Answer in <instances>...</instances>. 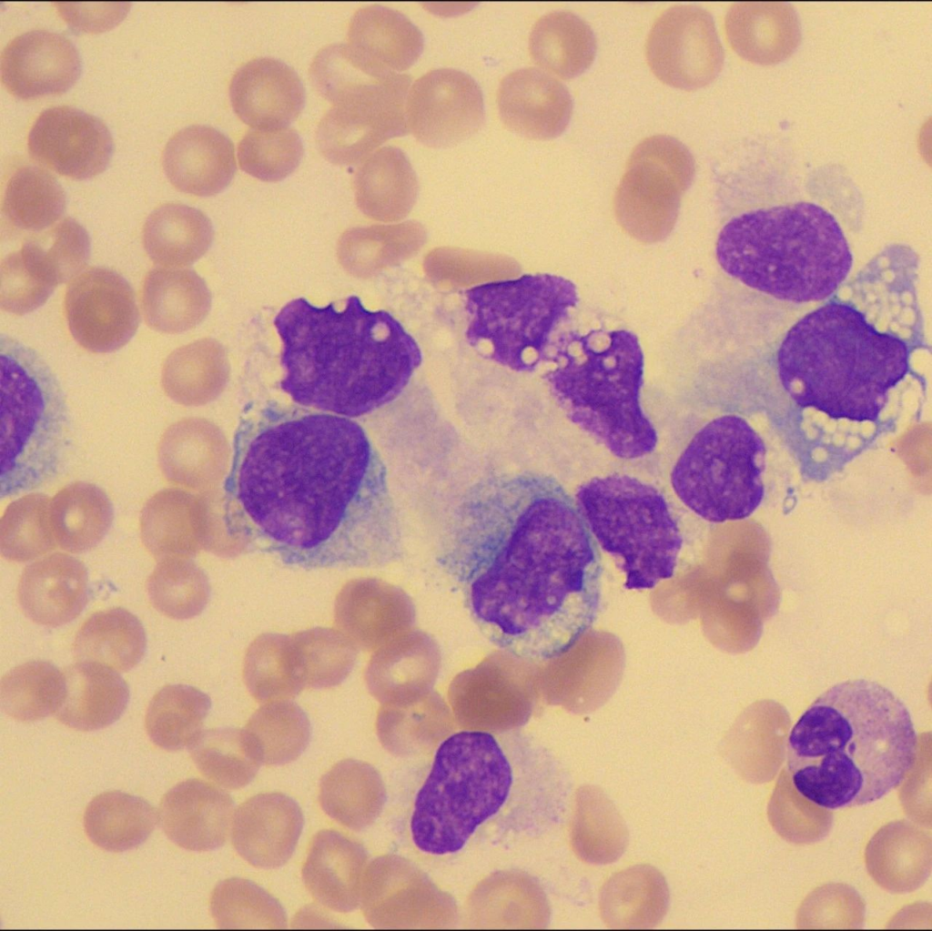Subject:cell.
<instances>
[{
	"mask_svg": "<svg viewBox=\"0 0 932 931\" xmlns=\"http://www.w3.org/2000/svg\"><path fill=\"white\" fill-rule=\"evenodd\" d=\"M484 116L480 86L455 68L427 72L408 92V130L427 147H448L464 141L479 130Z\"/></svg>",
	"mask_w": 932,
	"mask_h": 931,
	"instance_id": "cell-18",
	"label": "cell"
},
{
	"mask_svg": "<svg viewBox=\"0 0 932 931\" xmlns=\"http://www.w3.org/2000/svg\"><path fill=\"white\" fill-rule=\"evenodd\" d=\"M245 684L260 702L290 700L305 688L290 635L263 633L248 646Z\"/></svg>",
	"mask_w": 932,
	"mask_h": 931,
	"instance_id": "cell-50",
	"label": "cell"
},
{
	"mask_svg": "<svg viewBox=\"0 0 932 931\" xmlns=\"http://www.w3.org/2000/svg\"><path fill=\"white\" fill-rule=\"evenodd\" d=\"M645 55L659 80L684 90L711 83L724 58L714 18L692 5H674L661 14L649 32Z\"/></svg>",
	"mask_w": 932,
	"mask_h": 931,
	"instance_id": "cell-15",
	"label": "cell"
},
{
	"mask_svg": "<svg viewBox=\"0 0 932 931\" xmlns=\"http://www.w3.org/2000/svg\"><path fill=\"white\" fill-rule=\"evenodd\" d=\"M917 735L904 703L869 680L837 683L799 717L787 742L795 791L831 811L874 803L912 771Z\"/></svg>",
	"mask_w": 932,
	"mask_h": 931,
	"instance_id": "cell-4",
	"label": "cell"
},
{
	"mask_svg": "<svg viewBox=\"0 0 932 931\" xmlns=\"http://www.w3.org/2000/svg\"><path fill=\"white\" fill-rule=\"evenodd\" d=\"M907 345L850 305L827 303L799 319L777 351L780 382L801 408L876 421L909 369Z\"/></svg>",
	"mask_w": 932,
	"mask_h": 931,
	"instance_id": "cell-5",
	"label": "cell"
},
{
	"mask_svg": "<svg viewBox=\"0 0 932 931\" xmlns=\"http://www.w3.org/2000/svg\"><path fill=\"white\" fill-rule=\"evenodd\" d=\"M130 3L56 2L61 17L76 33L97 34L117 25L127 15Z\"/></svg>",
	"mask_w": 932,
	"mask_h": 931,
	"instance_id": "cell-62",
	"label": "cell"
},
{
	"mask_svg": "<svg viewBox=\"0 0 932 931\" xmlns=\"http://www.w3.org/2000/svg\"><path fill=\"white\" fill-rule=\"evenodd\" d=\"M474 928H544L551 908L541 885L517 870L495 872L481 880L467 901Z\"/></svg>",
	"mask_w": 932,
	"mask_h": 931,
	"instance_id": "cell-31",
	"label": "cell"
},
{
	"mask_svg": "<svg viewBox=\"0 0 932 931\" xmlns=\"http://www.w3.org/2000/svg\"><path fill=\"white\" fill-rule=\"evenodd\" d=\"M348 41L356 60L374 78L409 69L424 47L423 35L410 18L378 5L359 9L353 15Z\"/></svg>",
	"mask_w": 932,
	"mask_h": 931,
	"instance_id": "cell-26",
	"label": "cell"
},
{
	"mask_svg": "<svg viewBox=\"0 0 932 931\" xmlns=\"http://www.w3.org/2000/svg\"><path fill=\"white\" fill-rule=\"evenodd\" d=\"M238 116L255 128L286 127L300 114L305 90L298 74L286 63L259 57L241 66L229 86Z\"/></svg>",
	"mask_w": 932,
	"mask_h": 931,
	"instance_id": "cell-24",
	"label": "cell"
},
{
	"mask_svg": "<svg viewBox=\"0 0 932 931\" xmlns=\"http://www.w3.org/2000/svg\"><path fill=\"white\" fill-rule=\"evenodd\" d=\"M162 165L177 190L198 197L214 196L234 177V145L212 126H189L170 137L163 151Z\"/></svg>",
	"mask_w": 932,
	"mask_h": 931,
	"instance_id": "cell-27",
	"label": "cell"
},
{
	"mask_svg": "<svg viewBox=\"0 0 932 931\" xmlns=\"http://www.w3.org/2000/svg\"><path fill=\"white\" fill-rule=\"evenodd\" d=\"M191 502L187 493L177 489L161 490L146 501L140 515V536L156 560L195 553Z\"/></svg>",
	"mask_w": 932,
	"mask_h": 931,
	"instance_id": "cell-52",
	"label": "cell"
},
{
	"mask_svg": "<svg viewBox=\"0 0 932 931\" xmlns=\"http://www.w3.org/2000/svg\"><path fill=\"white\" fill-rule=\"evenodd\" d=\"M596 38L591 26L570 11H553L540 17L529 36L532 60L547 73L570 79L593 63Z\"/></svg>",
	"mask_w": 932,
	"mask_h": 931,
	"instance_id": "cell-42",
	"label": "cell"
},
{
	"mask_svg": "<svg viewBox=\"0 0 932 931\" xmlns=\"http://www.w3.org/2000/svg\"><path fill=\"white\" fill-rule=\"evenodd\" d=\"M66 693L64 673L46 661H30L10 670L0 683L3 711L21 722L42 720L60 707Z\"/></svg>",
	"mask_w": 932,
	"mask_h": 931,
	"instance_id": "cell-51",
	"label": "cell"
},
{
	"mask_svg": "<svg viewBox=\"0 0 932 931\" xmlns=\"http://www.w3.org/2000/svg\"><path fill=\"white\" fill-rule=\"evenodd\" d=\"M528 660L508 653L495 654L466 671L450 687L457 723L482 732H506L528 720L532 703V683L523 666Z\"/></svg>",
	"mask_w": 932,
	"mask_h": 931,
	"instance_id": "cell-16",
	"label": "cell"
},
{
	"mask_svg": "<svg viewBox=\"0 0 932 931\" xmlns=\"http://www.w3.org/2000/svg\"><path fill=\"white\" fill-rule=\"evenodd\" d=\"M575 501L625 574L626 588L651 589L674 576L683 538L655 487L625 474L595 477L577 488Z\"/></svg>",
	"mask_w": 932,
	"mask_h": 931,
	"instance_id": "cell-10",
	"label": "cell"
},
{
	"mask_svg": "<svg viewBox=\"0 0 932 931\" xmlns=\"http://www.w3.org/2000/svg\"><path fill=\"white\" fill-rule=\"evenodd\" d=\"M66 207L64 188L52 174L40 167H20L7 181L2 213L18 229L43 231L63 216Z\"/></svg>",
	"mask_w": 932,
	"mask_h": 931,
	"instance_id": "cell-49",
	"label": "cell"
},
{
	"mask_svg": "<svg viewBox=\"0 0 932 931\" xmlns=\"http://www.w3.org/2000/svg\"><path fill=\"white\" fill-rule=\"evenodd\" d=\"M669 901L663 874L650 865H636L617 872L603 884L599 911L608 927L646 929L661 923Z\"/></svg>",
	"mask_w": 932,
	"mask_h": 931,
	"instance_id": "cell-37",
	"label": "cell"
},
{
	"mask_svg": "<svg viewBox=\"0 0 932 931\" xmlns=\"http://www.w3.org/2000/svg\"><path fill=\"white\" fill-rule=\"evenodd\" d=\"M499 116L519 136L545 140L560 136L569 124L572 100L556 77L536 67L508 74L497 91Z\"/></svg>",
	"mask_w": 932,
	"mask_h": 931,
	"instance_id": "cell-22",
	"label": "cell"
},
{
	"mask_svg": "<svg viewBox=\"0 0 932 931\" xmlns=\"http://www.w3.org/2000/svg\"><path fill=\"white\" fill-rule=\"evenodd\" d=\"M274 326L282 342L281 390L300 406L350 419L394 400L422 362L415 339L385 310L350 296L342 309L288 302Z\"/></svg>",
	"mask_w": 932,
	"mask_h": 931,
	"instance_id": "cell-3",
	"label": "cell"
},
{
	"mask_svg": "<svg viewBox=\"0 0 932 931\" xmlns=\"http://www.w3.org/2000/svg\"><path fill=\"white\" fill-rule=\"evenodd\" d=\"M147 589L153 606L162 614L177 620L200 614L210 592L204 572L180 557L159 561L147 579Z\"/></svg>",
	"mask_w": 932,
	"mask_h": 931,
	"instance_id": "cell-58",
	"label": "cell"
},
{
	"mask_svg": "<svg viewBox=\"0 0 932 931\" xmlns=\"http://www.w3.org/2000/svg\"><path fill=\"white\" fill-rule=\"evenodd\" d=\"M765 445L742 417L723 415L689 441L671 471L680 501L715 523L749 517L761 504Z\"/></svg>",
	"mask_w": 932,
	"mask_h": 931,
	"instance_id": "cell-12",
	"label": "cell"
},
{
	"mask_svg": "<svg viewBox=\"0 0 932 931\" xmlns=\"http://www.w3.org/2000/svg\"><path fill=\"white\" fill-rule=\"evenodd\" d=\"M65 311L73 339L94 353L124 347L140 322L134 290L119 273L90 268L69 284Z\"/></svg>",
	"mask_w": 932,
	"mask_h": 931,
	"instance_id": "cell-17",
	"label": "cell"
},
{
	"mask_svg": "<svg viewBox=\"0 0 932 931\" xmlns=\"http://www.w3.org/2000/svg\"><path fill=\"white\" fill-rule=\"evenodd\" d=\"M20 252L32 273L56 287L78 276L86 266L91 240L78 221L66 218L51 228L26 238Z\"/></svg>",
	"mask_w": 932,
	"mask_h": 931,
	"instance_id": "cell-46",
	"label": "cell"
},
{
	"mask_svg": "<svg viewBox=\"0 0 932 931\" xmlns=\"http://www.w3.org/2000/svg\"><path fill=\"white\" fill-rule=\"evenodd\" d=\"M50 521L57 545L66 552L81 553L95 548L107 534L114 507L100 487L75 481L50 501Z\"/></svg>",
	"mask_w": 932,
	"mask_h": 931,
	"instance_id": "cell-40",
	"label": "cell"
},
{
	"mask_svg": "<svg viewBox=\"0 0 932 931\" xmlns=\"http://www.w3.org/2000/svg\"><path fill=\"white\" fill-rule=\"evenodd\" d=\"M464 297L469 344L517 372L546 360L553 330L578 302L575 285L552 274L484 283Z\"/></svg>",
	"mask_w": 932,
	"mask_h": 931,
	"instance_id": "cell-11",
	"label": "cell"
},
{
	"mask_svg": "<svg viewBox=\"0 0 932 931\" xmlns=\"http://www.w3.org/2000/svg\"><path fill=\"white\" fill-rule=\"evenodd\" d=\"M210 911L220 928H284L281 904L254 882L231 877L219 882L210 898Z\"/></svg>",
	"mask_w": 932,
	"mask_h": 931,
	"instance_id": "cell-56",
	"label": "cell"
},
{
	"mask_svg": "<svg viewBox=\"0 0 932 931\" xmlns=\"http://www.w3.org/2000/svg\"><path fill=\"white\" fill-rule=\"evenodd\" d=\"M234 815L232 798L209 783L189 779L162 798L159 821L166 835L178 846L196 852L222 846Z\"/></svg>",
	"mask_w": 932,
	"mask_h": 931,
	"instance_id": "cell-25",
	"label": "cell"
},
{
	"mask_svg": "<svg viewBox=\"0 0 932 931\" xmlns=\"http://www.w3.org/2000/svg\"><path fill=\"white\" fill-rule=\"evenodd\" d=\"M290 636L305 687H333L351 672L357 647L340 631L317 627Z\"/></svg>",
	"mask_w": 932,
	"mask_h": 931,
	"instance_id": "cell-57",
	"label": "cell"
},
{
	"mask_svg": "<svg viewBox=\"0 0 932 931\" xmlns=\"http://www.w3.org/2000/svg\"><path fill=\"white\" fill-rule=\"evenodd\" d=\"M386 788L380 773L370 764L346 759L322 777L319 803L333 820L359 831L372 825L386 803Z\"/></svg>",
	"mask_w": 932,
	"mask_h": 931,
	"instance_id": "cell-39",
	"label": "cell"
},
{
	"mask_svg": "<svg viewBox=\"0 0 932 931\" xmlns=\"http://www.w3.org/2000/svg\"><path fill=\"white\" fill-rule=\"evenodd\" d=\"M417 184L406 153L396 147H383L364 159L356 172V202L365 214L384 218L411 203Z\"/></svg>",
	"mask_w": 932,
	"mask_h": 931,
	"instance_id": "cell-45",
	"label": "cell"
},
{
	"mask_svg": "<svg viewBox=\"0 0 932 931\" xmlns=\"http://www.w3.org/2000/svg\"><path fill=\"white\" fill-rule=\"evenodd\" d=\"M513 782L510 762L487 732L461 731L439 745L417 793L410 819L414 845L430 855L460 851L496 815Z\"/></svg>",
	"mask_w": 932,
	"mask_h": 931,
	"instance_id": "cell-8",
	"label": "cell"
},
{
	"mask_svg": "<svg viewBox=\"0 0 932 931\" xmlns=\"http://www.w3.org/2000/svg\"><path fill=\"white\" fill-rule=\"evenodd\" d=\"M232 843L248 864L273 869L291 857L303 828V815L291 797L280 793L257 794L233 815Z\"/></svg>",
	"mask_w": 932,
	"mask_h": 931,
	"instance_id": "cell-23",
	"label": "cell"
},
{
	"mask_svg": "<svg viewBox=\"0 0 932 931\" xmlns=\"http://www.w3.org/2000/svg\"><path fill=\"white\" fill-rule=\"evenodd\" d=\"M547 359L544 379L569 420L623 460L652 453L655 428L641 405L643 354L631 331L563 334Z\"/></svg>",
	"mask_w": 932,
	"mask_h": 931,
	"instance_id": "cell-7",
	"label": "cell"
},
{
	"mask_svg": "<svg viewBox=\"0 0 932 931\" xmlns=\"http://www.w3.org/2000/svg\"><path fill=\"white\" fill-rule=\"evenodd\" d=\"M464 538L477 573L471 612L504 652L553 660L591 628L600 606V554L557 481L522 475L493 484L469 507Z\"/></svg>",
	"mask_w": 932,
	"mask_h": 931,
	"instance_id": "cell-2",
	"label": "cell"
},
{
	"mask_svg": "<svg viewBox=\"0 0 932 931\" xmlns=\"http://www.w3.org/2000/svg\"><path fill=\"white\" fill-rule=\"evenodd\" d=\"M141 304L150 329L177 334L205 319L211 308V294L205 280L192 269L155 268L143 281Z\"/></svg>",
	"mask_w": 932,
	"mask_h": 931,
	"instance_id": "cell-34",
	"label": "cell"
},
{
	"mask_svg": "<svg viewBox=\"0 0 932 931\" xmlns=\"http://www.w3.org/2000/svg\"><path fill=\"white\" fill-rule=\"evenodd\" d=\"M214 230L201 210L179 203H167L146 219L142 242L149 258L167 268H184L198 260L209 248Z\"/></svg>",
	"mask_w": 932,
	"mask_h": 931,
	"instance_id": "cell-38",
	"label": "cell"
},
{
	"mask_svg": "<svg viewBox=\"0 0 932 931\" xmlns=\"http://www.w3.org/2000/svg\"><path fill=\"white\" fill-rule=\"evenodd\" d=\"M405 650L402 633L378 648L368 664L367 686L383 703L417 700L427 694L434 680L439 658L431 640L413 632Z\"/></svg>",
	"mask_w": 932,
	"mask_h": 931,
	"instance_id": "cell-33",
	"label": "cell"
},
{
	"mask_svg": "<svg viewBox=\"0 0 932 931\" xmlns=\"http://www.w3.org/2000/svg\"><path fill=\"white\" fill-rule=\"evenodd\" d=\"M0 68L9 93L34 99L70 89L80 76L82 63L70 39L38 29L19 35L5 46Z\"/></svg>",
	"mask_w": 932,
	"mask_h": 931,
	"instance_id": "cell-21",
	"label": "cell"
},
{
	"mask_svg": "<svg viewBox=\"0 0 932 931\" xmlns=\"http://www.w3.org/2000/svg\"><path fill=\"white\" fill-rule=\"evenodd\" d=\"M189 749L191 758L201 774L227 789L248 785L261 764L240 729L228 727L201 731Z\"/></svg>",
	"mask_w": 932,
	"mask_h": 931,
	"instance_id": "cell-53",
	"label": "cell"
},
{
	"mask_svg": "<svg viewBox=\"0 0 932 931\" xmlns=\"http://www.w3.org/2000/svg\"><path fill=\"white\" fill-rule=\"evenodd\" d=\"M89 595L88 572L77 558L56 552L24 570L17 597L24 613L34 622L56 627L76 619Z\"/></svg>",
	"mask_w": 932,
	"mask_h": 931,
	"instance_id": "cell-28",
	"label": "cell"
},
{
	"mask_svg": "<svg viewBox=\"0 0 932 931\" xmlns=\"http://www.w3.org/2000/svg\"><path fill=\"white\" fill-rule=\"evenodd\" d=\"M156 824L157 814L146 800L120 791L95 796L84 814L87 837L111 852L137 847L148 838Z\"/></svg>",
	"mask_w": 932,
	"mask_h": 931,
	"instance_id": "cell-44",
	"label": "cell"
},
{
	"mask_svg": "<svg viewBox=\"0 0 932 931\" xmlns=\"http://www.w3.org/2000/svg\"><path fill=\"white\" fill-rule=\"evenodd\" d=\"M360 904L375 928H451L458 921L453 897L397 855L379 856L367 865Z\"/></svg>",
	"mask_w": 932,
	"mask_h": 931,
	"instance_id": "cell-14",
	"label": "cell"
},
{
	"mask_svg": "<svg viewBox=\"0 0 932 931\" xmlns=\"http://www.w3.org/2000/svg\"><path fill=\"white\" fill-rule=\"evenodd\" d=\"M410 608L396 587L375 579L354 580L336 598L335 623L356 647L377 650L409 627Z\"/></svg>",
	"mask_w": 932,
	"mask_h": 931,
	"instance_id": "cell-29",
	"label": "cell"
},
{
	"mask_svg": "<svg viewBox=\"0 0 932 931\" xmlns=\"http://www.w3.org/2000/svg\"><path fill=\"white\" fill-rule=\"evenodd\" d=\"M146 648L141 622L120 607L91 615L74 642V653L80 662L97 663L117 671H128L138 664Z\"/></svg>",
	"mask_w": 932,
	"mask_h": 931,
	"instance_id": "cell-43",
	"label": "cell"
},
{
	"mask_svg": "<svg viewBox=\"0 0 932 931\" xmlns=\"http://www.w3.org/2000/svg\"><path fill=\"white\" fill-rule=\"evenodd\" d=\"M368 855L357 841L334 830L313 838L302 868L305 886L321 906L350 912L360 902Z\"/></svg>",
	"mask_w": 932,
	"mask_h": 931,
	"instance_id": "cell-30",
	"label": "cell"
},
{
	"mask_svg": "<svg viewBox=\"0 0 932 931\" xmlns=\"http://www.w3.org/2000/svg\"><path fill=\"white\" fill-rule=\"evenodd\" d=\"M227 354L216 339L204 338L173 350L166 359L161 383L166 395L177 403L195 404L226 369Z\"/></svg>",
	"mask_w": 932,
	"mask_h": 931,
	"instance_id": "cell-54",
	"label": "cell"
},
{
	"mask_svg": "<svg viewBox=\"0 0 932 931\" xmlns=\"http://www.w3.org/2000/svg\"><path fill=\"white\" fill-rule=\"evenodd\" d=\"M211 700L187 684L161 688L150 701L145 719L147 733L158 747L175 751L189 746L201 733Z\"/></svg>",
	"mask_w": 932,
	"mask_h": 931,
	"instance_id": "cell-48",
	"label": "cell"
},
{
	"mask_svg": "<svg viewBox=\"0 0 932 931\" xmlns=\"http://www.w3.org/2000/svg\"><path fill=\"white\" fill-rule=\"evenodd\" d=\"M0 279V307L18 316L40 308L56 288L31 272L20 250L11 252L2 259Z\"/></svg>",
	"mask_w": 932,
	"mask_h": 931,
	"instance_id": "cell-61",
	"label": "cell"
},
{
	"mask_svg": "<svg viewBox=\"0 0 932 931\" xmlns=\"http://www.w3.org/2000/svg\"><path fill=\"white\" fill-rule=\"evenodd\" d=\"M410 713L401 705L383 703L376 723L377 734L383 747L396 756H412L426 753L441 742L452 725L447 709L422 713L412 712V701L407 702Z\"/></svg>",
	"mask_w": 932,
	"mask_h": 931,
	"instance_id": "cell-59",
	"label": "cell"
},
{
	"mask_svg": "<svg viewBox=\"0 0 932 931\" xmlns=\"http://www.w3.org/2000/svg\"><path fill=\"white\" fill-rule=\"evenodd\" d=\"M243 731L261 764L279 766L295 761L307 748L310 723L298 704L279 700L259 707Z\"/></svg>",
	"mask_w": 932,
	"mask_h": 931,
	"instance_id": "cell-47",
	"label": "cell"
},
{
	"mask_svg": "<svg viewBox=\"0 0 932 931\" xmlns=\"http://www.w3.org/2000/svg\"><path fill=\"white\" fill-rule=\"evenodd\" d=\"M50 501L44 493H29L5 508L0 520V552L5 559L28 562L56 548Z\"/></svg>",
	"mask_w": 932,
	"mask_h": 931,
	"instance_id": "cell-55",
	"label": "cell"
},
{
	"mask_svg": "<svg viewBox=\"0 0 932 931\" xmlns=\"http://www.w3.org/2000/svg\"><path fill=\"white\" fill-rule=\"evenodd\" d=\"M0 498L53 480L68 443L69 413L62 387L31 348L0 336Z\"/></svg>",
	"mask_w": 932,
	"mask_h": 931,
	"instance_id": "cell-9",
	"label": "cell"
},
{
	"mask_svg": "<svg viewBox=\"0 0 932 931\" xmlns=\"http://www.w3.org/2000/svg\"><path fill=\"white\" fill-rule=\"evenodd\" d=\"M222 501L239 549L288 563L380 565L400 551L386 467L348 417L275 400L247 404Z\"/></svg>",
	"mask_w": 932,
	"mask_h": 931,
	"instance_id": "cell-1",
	"label": "cell"
},
{
	"mask_svg": "<svg viewBox=\"0 0 932 931\" xmlns=\"http://www.w3.org/2000/svg\"><path fill=\"white\" fill-rule=\"evenodd\" d=\"M724 28L734 51L760 65L784 61L801 41L798 15L785 2L734 3L726 13Z\"/></svg>",
	"mask_w": 932,
	"mask_h": 931,
	"instance_id": "cell-32",
	"label": "cell"
},
{
	"mask_svg": "<svg viewBox=\"0 0 932 931\" xmlns=\"http://www.w3.org/2000/svg\"><path fill=\"white\" fill-rule=\"evenodd\" d=\"M694 174L689 149L676 138L655 135L633 149L617 191V206L626 215H667Z\"/></svg>",
	"mask_w": 932,
	"mask_h": 931,
	"instance_id": "cell-20",
	"label": "cell"
},
{
	"mask_svg": "<svg viewBox=\"0 0 932 931\" xmlns=\"http://www.w3.org/2000/svg\"><path fill=\"white\" fill-rule=\"evenodd\" d=\"M410 83V76L404 74L373 79L333 105L316 132L324 157L337 165L356 164L388 139L406 135Z\"/></svg>",
	"mask_w": 932,
	"mask_h": 931,
	"instance_id": "cell-13",
	"label": "cell"
},
{
	"mask_svg": "<svg viewBox=\"0 0 932 931\" xmlns=\"http://www.w3.org/2000/svg\"><path fill=\"white\" fill-rule=\"evenodd\" d=\"M870 875L893 893L912 892L931 871V837L911 822H892L880 828L866 848Z\"/></svg>",
	"mask_w": 932,
	"mask_h": 931,
	"instance_id": "cell-36",
	"label": "cell"
},
{
	"mask_svg": "<svg viewBox=\"0 0 932 931\" xmlns=\"http://www.w3.org/2000/svg\"><path fill=\"white\" fill-rule=\"evenodd\" d=\"M715 251L729 276L793 303L828 298L853 263L836 219L809 202L760 208L732 218L721 229Z\"/></svg>",
	"mask_w": 932,
	"mask_h": 931,
	"instance_id": "cell-6",
	"label": "cell"
},
{
	"mask_svg": "<svg viewBox=\"0 0 932 931\" xmlns=\"http://www.w3.org/2000/svg\"><path fill=\"white\" fill-rule=\"evenodd\" d=\"M66 693L56 717L78 731L109 726L122 715L129 701V689L113 669L93 662H80L65 672Z\"/></svg>",
	"mask_w": 932,
	"mask_h": 931,
	"instance_id": "cell-35",
	"label": "cell"
},
{
	"mask_svg": "<svg viewBox=\"0 0 932 931\" xmlns=\"http://www.w3.org/2000/svg\"><path fill=\"white\" fill-rule=\"evenodd\" d=\"M30 155L49 169L74 179H87L109 164L114 144L102 120L69 106L44 110L27 138Z\"/></svg>",
	"mask_w": 932,
	"mask_h": 931,
	"instance_id": "cell-19",
	"label": "cell"
},
{
	"mask_svg": "<svg viewBox=\"0 0 932 931\" xmlns=\"http://www.w3.org/2000/svg\"><path fill=\"white\" fill-rule=\"evenodd\" d=\"M628 838L624 820L602 789L584 785L577 790L570 839L578 858L597 865L612 864L624 853Z\"/></svg>",
	"mask_w": 932,
	"mask_h": 931,
	"instance_id": "cell-41",
	"label": "cell"
},
{
	"mask_svg": "<svg viewBox=\"0 0 932 931\" xmlns=\"http://www.w3.org/2000/svg\"><path fill=\"white\" fill-rule=\"evenodd\" d=\"M303 145L292 128H255L245 134L238 147L242 170L268 182L284 179L299 165Z\"/></svg>",
	"mask_w": 932,
	"mask_h": 931,
	"instance_id": "cell-60",
	"label": "cell"
}]
</instances>
